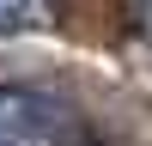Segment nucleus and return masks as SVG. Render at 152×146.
I'll return each instance as SVG.
<instances>
[{
  "label": "nucleus",
  "instance_id": "nucleus-1",
  "mask_svg": "<svg viewBox=\"0 0 152 146\" xmlns=\"http://www.w3.org/2000/svg\"><path fill=\"white\" fill-rule=\"evenodd\" d=\"M79 110L49 85H0V146H73Z\"/></svg>",
  "mask_w": 152,
  "mask_h": 146
},
{
  "label": "nucleus",
  "instance_id": "nucleus-2",
  "mask_svg": "<svg viewBox=\"0 0 152 146\" xmlns=\"http://www.w3.org/2000/svg\"><path fill=\"white\" fill-rule=\"evenodd\" d=\"M49 24V0H0V31H37Z\"/></svg>",
  "mask_w": 152,
  "mask_h": 146
}]
</instances>
